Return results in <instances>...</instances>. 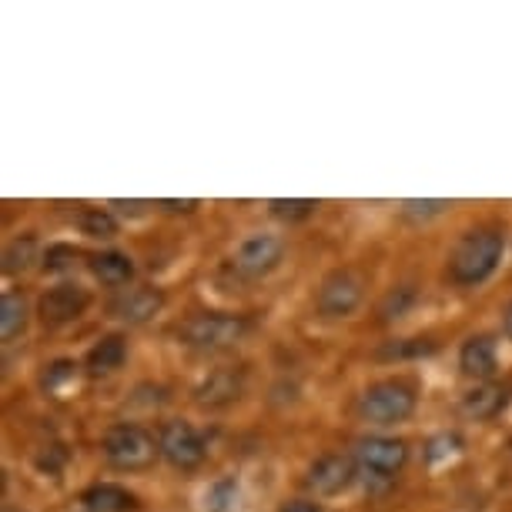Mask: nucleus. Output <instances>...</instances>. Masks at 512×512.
I'll use <instances>...</instances> for the list:
<instances>
[{
  "mask_svg": "<svg viewBox=\"0 0 512 512\" xmlns=\"http://www.w3.org/2000/svg\"><path fill=\"white\" fill-rule=\"evenodd\" d=\"M81 502L88 512H134L138 509V496L118 486V482H98V486L84 489Z\"/></svg>",
  "mask_w": 512,
  "mask_h": 512,
  "instance_id": "2eb2a0df",
  "label": "nucleus"
},
{
  "mask_svg": "<svg viewBox=\"0 0 512 512\" xmlns=\"http://www.w3.org/2000/svg\"><path fill=\"white\" fill-rule=\"evenodd\" d=\"M509 399H512V385L496 382V379L476 382L466 395H462V412L476 422H489V419H496V415L506 412Z\"/></svg>",
  "mask_w": 512,
  "mask_h": 512,
  "instance_id": "4468645a",
  "label": "nucleus"
},
{
  "mask_svg": "<svg viewBox=\"0 0 512 512\" xmlns=\"http://www.w3.org/2000/svg\"><path fill=\"white\" fill-rule=\"evenodd\" d=\"M285 258V241L278 235H268V231H258V235H248L241 245L235 248V272L241 278H265L272 275Z\"/></svg>",
  "mask_w": 512,
  "mask_h": 512,
  "instance_id": "6e6552de",
  "label": "nucleus"
},
{
  "mask_svg": "<svg viewBox=\"0 0 512 512\" xmlns=\"http://www.w3.org/2000/svg\"><path fill=\"white\" fill-rule=\"evenodd\" d=\"M101 452H104V459H108L114 469H121V472H144V469H151L154 462H158L161 446H158V439H154L151 432L144 429V425H138V422H118V425H111V429L104 432Z\"/></svg>",
  "mask_w": 512,
  "mask_h": 512,
  "instance_id": "20e7f679",
  "label": "nucleus"
},
{
  "mask_svg": "<svg viewBox=\"0 0 512 512\" xmlns=\"http://www.w3.org/2000/svg\"><path fill=\"white\" fill-rule=\"evenodd\" d=\"M439 345L432 338H395V342L382 345L379 359L385 362H405V359H425V355H436Z\"/></svg>",
  "mask_w": 512,
  "mask_h": 512,
  "instance_id": "aec40b11",
  "label": "nucleus"
},
{
  "mask_svg": "<svg viewBox=\"0 0 512 512\" xmlns=\"http://www.w3.org/2000/svg\"><path fill=\"white\" fill-rule=\"evenodd\" d=\"M502 328H506V335L512 338V302H509V308H506V315H502Z\"/></svg>",
  "mask_w": 512,
  "mask_h": 512,
  "instance_id": "2f4dec72",
  "label": "nucleus"
},
{
  "mask_svg": "<svg viewBox=\"0 0 512 512\" xmlns=\"http://www.w3.org/2000/svg\"><path fill=\"white\" fill-rule=\"evenodd\" d=\"M77 258H81V251L74 245H47V251L41 255V265H44V272H71Z\"/></svg>",
  "mask_w": 512,
  "mask_h": 512,
  "instance_id": "a878e982",
  "label": "nucleus"
},
{
  "mask_svg": "<svg viewBox=\"0 0 512 512\" xmlns=\"http://www.w3.org/2000/svg\"><path fill=\"white\" fill-rule=\"evenodd\" d=\"M449 208V201H442V198H409V201H402V215L405 218H412V221H429V218H436L442 215V211Z\"/></svg>",
  "mask_w": 512,
  "mask_h": 512,
  "instance_id": "bb28decb",
  "label": "nucleus"
},
{
  "mask_svg": "<svg viewBox=\"0 0 512 512\" xmlns=\"http://www.w3.org/2000/svg\"><path fill=\"white\" fill-rule=\"evenodd\" d=\"M91 272L101 285L121 288L134 278V262L124 251H98V255H91Z\"/></svg>",
  "mask_w": 512,
  "mask_h": 512,
  "instance_id": "f3484780",
  "label": "nucleus"
},
{
  "mask_svg": "<svg viewBox=\"0 0 512 512\" xmlns=\"http://www.w3.org/2000/svg\"><path fill=\"white\" fill-rule=\"evenodd\" d=\"M278 512H322V506L312 502V499H292V502H285Z\"/></svg>",
  "mask_w": 512,
  "mask_h": 512,
  "instance_id": "c756f323",
  "label": "nucleus"
},
{
  "mask_svg": "<svg viewBox=\"0 0 512 512\" xmlns=\"http://www.w3.org/2000/svg\"><path fill=\"white\" fill-rule=\"evenodd\" d=\"M355 479H359V462H355V456H345V452H325L308 469V489L322 499L342 496L345 489H352Z\"/></svg>",
  "mask_w": 512,
  "mask_h": 512,
  "instance_id": "9d476101",
  "label": "nucleus"
},
{
  "mask_svg": "<svg viewBox=\"0 0 512 512\" xmlns=\"http://www.w3.org/2000/svg\"><path fill=\"white\" fill-rule=\"evenodd\" d=\"M64 462H67V452H64V446H51V449L44 452L41 459H37V469L47 472V476H57V472L64 469Z\"/></svg>",
  "mask_w": 512,
  "mask_h": 512,
  "instance_id": "c85d7f7f",
  "label": "nucleus"
},
{
  "mask_svg": "<svg viewBox=\"0 0 512 512\" xmlns=\"http://www.w3.org/2000/svg\"><path fill=\"white\" fill-rule=\"evenodd\" d=\"M27 328V302L21 292H4L0 298V338L4 342H14L21 338Z\"/></svg>",
  "mask_w": 512,
  "mask_h": 512,
  "instance_id": "a211bd4d",
  "label": "nucleus"
},
{
  "mask_svg": "<svg viewBox=\"0 0 512 512\" xmlns=\"http://www.w3.org/2000/svg\"><path fill=\"white\" fill-rule=\"evenodd\" d=\"M88 305H91L88 288L77 285V282H61L41 295V302H37V318H41L47 328H64L88 312Z\"/></svg>",
  "mask_w": 512,
  "mask_h": 512,
  "instance_id": "1a4fd4ad",
  "label": "nucleus"
},
{
  "mask_svg": "<svg viewBox=\"0 0 512 512\" xmlns=\"http://www.w3.org/2000/svg\"><path fill=\"white\" fill-rule=\"evenodd\" d=\"M459 369L472 382H492L499 372V345L492 335H469L459 349Z\"/></svg>",
  "mask_w": 512,
  "mask_h": 512,
  "instance_id": "ddd939ff",
  "label": "nucleus"
},
{
  "mask_svg": "<svg viewBox=\"0 0 512 512\" xmlns=\"http://www.w3.org/2000/svg\"><path fill=\"white\" fill-rule=\"evenodd\" d=\"M31 262H37V238L34 235L14 238L11 245H7V251H4V268L11 275H17V272H27Z\"/></svg>",
  "mask_w": 512,
  "mask_h": 512,
  "instance_id": "4be33fe9",
  "label": "nucleus"
},
{
  "mask_svg": "<svg viewBox=\"0 0 512 512\" xmlns=\"http://www.w3.org/2000/svg\"><path fill=\"white\" fill-rule=\"evenodd\" d=\"M161 308H164L161 288L134 285V288H121V292L111 298L108 312L124 325H144V322H151L154 315H161Z\"/></svg>",
  "mask_w": 512,
  "mask_h": 512,
  "instance_id": "f8f14e48",
  "label": "nucleus"
},
{
  "mask_svg": "<svg viewBox=\"0 0 512 512\" xmlns=\"http://www.w3.org/2000/svg\"><path fill=\"white\" fill-rule=\"evenodd\" d=\"M248 389V372L241 365H221V369L208 372L205 379L195 385V402L201 409H228L235 405Z\"/></svg>",
  "mask_w": 512,
  "mask_h": 512,
  "instance_id": "9b49d317",
  "label": "nucleus"
},
{
  "mask_svg": "<svg viewBox=\"0 0 512 512\" xmlns=\"http://www.w3.org/2000/svg\"><path fill=\"white\" fill-rule=\"evenodd\" d=\"M462 449V439L456 432H442L429 442V462H442V459H452L456 452Z\"/></svg>",
  "mask_w": 512,
  "mask_h": 512,
  "instance_id": "cd10ccee",
  "label": "nucleus"
},
{
  "mask_svg": "<svg viewBox=\"0 0 512 512\" xmlns=\"http://www.w3.org/2000/svg\"><path fill=\"white\" fill-rule=\"evenodd\" d=\"M415 405H419V392H415L412 382L382 379V382L365 385L355 412H359V419L369 425H395V422L409 419L415 412Z\"/></svg>",
  "mask_w": 512,
  "mask_h": 512,
  "instance_id": "7ed1b4c3",
  "label": "nucleus"
},
{
  "mask_svg": "<svg viewBox=\"0 0 512 512\" xmlns=\"http://www.w3.org/2000/svg\"><path fill=\"white\" fill-rule=\"evenodd\" d=\"M355 462H359V472L365 479L392 482L409 462V446H405V439L395 436H369L359 439V446H355Z\"/></svg>",
  "mask_w": 512,
  "mask_h": 512,
  "instance_id": "423d86ee",
  "label": "nucleus"
},
{
  "mask_svg": "<svg viewBox=\"0 0 512 512\" xmlns=\"http://www.w3.org/2000/svg\"><path fill=\"white\" fill-rule=\"evenodd\" d=\"M124 362H128V338L124 335H104L101 342L91 345L88 359H84L91 375H111V372H118Z\"/></svg>",
  "mask_w": 512,
  "mask_h": 512,
  "instance_id": "dca6fc26",
  "label": "nucleus"
},
{
  "mask_svg": "<svg viewBox=\"0 0 512 512\" xmlns=\"http://www.w3.org/2000/svg\"><path fill=\"white\" fill-rule=\"evenodd\" d=\"M365 298V275L359 268H335L315 292V312L322 318H349Z\"/></svg>",
  "mask_w": 512,
  "mask_h": 512,
  "instance_id": "39448f33",
  "label": "nucleus"
},
{
  "mask_svg": "<svg viewBox=\"0 0 512 512\" xmlns=\"http://www.w3.org/2000/svg\"><path fill=\"white\" fill-rule=\"evenodd\" d=\"M158 446H161V456L168 459L175 469H181V472L198 469L201 462H205V456H208L205 436H201L195 425L185 422V419L164 422L161 432H158Z\"/></svg>",
  "mask_w": 512,
  "mask_h": 512,
  "instance_id": "0eeeda50",
  "label": "nucleus"
},
{
  "mask_svg": "<svg viewBox=\"0 0 512 512\" xmlns=\"http://www.w3.org/2000/svg\"><path fill=\"white\" fill-rule=\"evenodd\" d=\"M415 305H419V292H415V285H395L379 302V318L382 322H399V318L409 315Z\"/></svg>",
  "mask_w": 512,
  "mask_h": 512,
  "instance_id": "6ab92c4d",
  "label": "nucleus"
},
{
  "mask_svg": "<svg viewBox=\"0 0 512 512\" xmlns=\"http://www.w3.org/2000/svg\"><path fill=\"white\" fill-rule=\"evenodd\" d=\"M251 322L248 315H235V312H198L191 315L185 325L178 328V338L188 345V349L198 352H221L231 349V345L245 342L251 335Z\"/></svg>",
  "mask_w": 512,
  "mask_h": 512,
  "instance_id": "f03ea898",
  "label": "nucleus"
},
{
  "mask_svg": "<svg viewBox=\"0 0 512 512\" xmlns=\"http://www.w3.org/2000/svg\"><path fill=\"white\" fill-rule=\"evenodd\" d=\"M77 225L88 238H98V241H111L118 235V218L111 215L108 208H84L81 218H77Z\"/></svg>",
  "mask_w": 512,
  "mask_h": 512,
  "instance_id": "412c9836",
  "label": "nucleus"
},
{
  "mask_svg": "<svg viewBox=\"0 0 512 512\" xmlns=\"http://www.w3.org/2000/svg\"><path fill=\"white\" fill-rule=\"evenodd\" d=\"M268 211H272L275 218H282L292 225V221L312 218L318 211V201H312V198H272L268 201Z\"/></svg>",
  "mask_w": 512,
  "mask_h": 512,
  "instance_id": "5701e85b",
  "label": "nucleus"
},
{
  "mask_svg": "<svg viewBox=\"0 0 512 512\" xmlns=\"http://www.w3.org/2000/svg\"><path fill=\"white\" fill-rule=\"evenodd\" d=\"M158 208H164V211H195L198 208V201H171V198H161L158 201Z\"/></svg>",
  "mask_w": 512,
  "mask_h": 512,
  "instance_id": "7c9ffc66",
  "label": "nucleus"
},
{
  "mask_svg": "<svg viewBox=\"0 0 512 512\" xmlns=\"http://www.w3.org/2000/svg\"><path fill=\"white\" fill-rule=\"evenodd\" d=\"M77 372H81V365H77L74 359H54V362L44 369L41 385H44L47 392H64L67 385L77 382Z\"/></svg>",
  "mask_w": 512,
  "mask_h": 512,
  "instance_id": "b1692460",
  "label": "nucleus"
},
{
  "mask_svg": "<svg viewBox=\"0 0 512 512\" xmlns=\"http://www.w3.org/2000/svg\"><path fill=\"white\" fill-rule=\"evenodd\" d=\"M238 499V482L235 479H218L211 482L205 492V509L208 512H228Z\"/></svg>",
  "mask_w": 512,
  "mask_h": 512,
  "instance_id": "393cba45",
  "label": "nucleus"
},
{
  "mask_svg": "<svg viewBox=\"0 0 512 512\" xmlns=\"http://www.w3.org/2000/svg\"><path fill=\"white\" fill-rule=\"evenodd\" d=\"M502 251H506V238H502L499 228H472L466 231L456 248L449 255V282L459 288H476L486 278H492V272L502 262Z\"/></svg>",
  "mask_w": 512,
  "mask_h": 512,
  "instance_id": "f257e3e1",
  "label": "nucleus"
}]
</instances>
